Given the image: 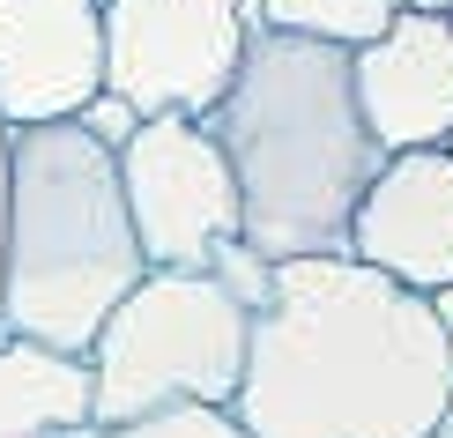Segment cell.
<instances>
[{"label": "cell", "instance_id": "1", "mask_svg": "<svg viewBox=\"0 0 453 438\" xmlns=\"http://www.w3.org/2000/svg\"><path fill=\"white\" fill-rule=\"evenodd\" d=\"M446 387L431 297L357 260H275L223 416L245 438H424Z\"/></svg>", "mask_w": 453, "mask_h": 438}, {"label": "cell", "instance_id": "2", "mask_svg": "<svg viewBox=\"0 0 453 438\" xmlns=\"http://www.w3.org/2000/svg\"><path fill=\"white\" fill-rule=\"evenodd\" d=\"M238 186V245L275 260H349V216L387 149L349 97V52L290 30H245L238 74L209 111Z\"/></svg>", "mask_w": 453, "mask_h": 438}, {"label": "cell", "instance_id": "3", "mask_svg": "<svg viewBox=\"0 0 453 438\" xmlns=\"http://www.w3.org/2000/svg\"><path fill=\"white\" fill-rule=\"evenodd\" d=\"M142 245L119 201V164L74 119L8 127L0 194V342L82 357L134 290Z\"/></svg>", "mask_w": 453, "mask_h": 438}, {"label": "cell", "instance_id": "4", "mask_svg": "<svg viewBox=\"0 0 453 438\" xmlns=\"http://www.w3.org/2000/svg\"><path fill=\"white\" fill-rule=\"evenodd\" d=\"M245 327H253V312L223 282L149 268L82 350L89 424L119 431L172 409H231L245 372Z\"/></svg>", "mask_w": 453, "mask_h": 438}, {"label": "cell", "instance_id": "5", "mask_svg": "<svg viewBox=\"0 0 453 438\" xmlns=\"http://www.w3.org/2000/svg\"><path fill=\"white\" fill-rule=\"evenodd\" d=\"M111 164L142 268L209 275L238 245V186L209 119H142L127 149H111Z\"/></svg>", "mask_w": 453, "mask_h": 438}, {"label": "cell", "instance_id": "6", "mask_svg": "<svg viewBox=\"0 0 453 438\" xmlns=\"http://www.w3.org/2000/svg\"><path fill=\"white\" fill-rule=\"evenodd\" d=\"M104 89L134 119H209L245 52L238 0H104Z\"/></svg>", "mask_w": 453, "mask_h": 438}, {"label": "cell", "instance_id": "7", "mask_svg": "<svg viewBox=\"0 0 453 438\" xmlns=\"http://www.w3.org/2000/svg\"><path fill=\"white\" fill-rule=\"evenodd\" d=\"M349 260L402 290H453V157L394 149L349 216Z\"/></svg>", "mask_w": 453, "mask_h": 438}, {"label": "cell", "instance_id": "8", "mask_svg": "<svg viewBox=\"0 0 453 438\" xmlns=\"http://www.w3.org/2000/svg\"><path fill=\"white\" fill-rule=\"evenodd\" d=\"M104 89L97 0H0V127L74 119Z\"/></svg>", "mask_w": 453, "mask_h": 438}, {"label": "cell", "instance_id": "9", "mask_svg": "<svg viewBox=\"0 0 453 438\" xmlns=\"http://www.w3.org/2000/svg\"><path fill=\"white\" fill-rule=\"evenodd\" d=\"M349 97L365 134L387 149H439L453 127V30L446 15H394L349 52Z\"/></svg>", "mask_w": 453, "mask_h": 438}, {"label": "cell", "instance_id": "10", "mask_svg": "<svg viewBox=\"0 0 453 438\" xmlns=\"http://www.w3.org/2000/svg\"><path fill=\"white\" fill-rule=\"evenodd\" d=\"M89 365L30 342H0V438H82Z\"/></svg>", "mask_w": 453, "mask_h": 438}, {"label": "cell", "instance_id": "11", "mask_svg": "<svg viewBox=\"0 0 453 438\" xmlns=\"http://www.w3.org/2000/svg\"><path fill=\"white\" fill-rule=\"evenodd\" d=\"M394 0H260V30H290V37H319V45H372L394 23Z\"/></svg>", "mask_w": 453, "mask_h": 438}, {"label": "cell", "instance_id": "12", "mask_svg": "<svg viewBox=\"0 0 453 438\" xmlns=\"http://www.w3.org/2000/svg\"><path fill=\"white\" fill-rule=\"evenodd\" d=\"M82 438H245V431L223 409H172V416H142V424H119V431L89 424Z\"/></svg>", "mask_w": 453, "mask_h": 438}, {"label": "cell", "instance_id": "13", "mask_svg": "<svg viewBox=\"0 0 453 438\" xmlns=\"http://www.w3.org/2000/svg\"><path fill=\"white\" fill-rule=\"evenodd\" d=\"M74 127H82V134L89 142H97V149H127V134H134V104H127V97H111V89H97V97H89L82 111H74Z\"/></svg>", "mask_w": 453, "mask_h": 438}, {"label": "cell", "instance_id": "14", "mask_svg": "<svg viewBox=\"0 0 453 438\" xmlns=\"http://www.w3.org/2000/svg\"><path fill=\"white\" fill-rule=\"evenodd\" d=\"M431 319H439V342H446V365H453V290H431Z\"/></svg>", "mask_w": 453, "mask_h": 438}, {"label": "cell", "instance_id": "15", "mask_svg": "<svg viewBox=\"0 0 453 438\" xmlns=\"http://www.w3.org/2000/svg\"><path fill=\"white\" fill-rule=\"evenodd\" d=\"M402 15H453V0H394Z\"/></svg>", "mask_w": 453, "mask_h": 438}, {"label": "cell", "instance_id": "16", "mask_svg": "<svg viewBox=\"0 0 453 438\" xmlns=\"http://www.w3.org/2000/svg\"><path fill=\"white\" fill-rule=\"evenodd\" d=\"M0 194H8V127H0Z\"/></svg>", "mask_w": 453, "mask_h": 438}, {"label": "cell", "instance_id": "17", "mask_svg": "<svg viewBox=\"0 0 453 438\" xmlns=\"http://www.w3.org/2000/svg\"><path fill=\"white\" fill-rule=\"evenodd\" d=\"M439 431L453 438V387H446V409H439Z\"/></svg>", "mask_w": 453, "mask_h": 438}, {"label": "cell", "instance_id": "18", "mask_svg": "<svg viewBox=\"0 0 453 438\" xmlns=\"http://www.w3.org/2000/svg\"><path fill=\"white\" fill-rule=\"evenodd\" d=\"M439 149H446V157H453V127H446V142H439Z\"/></svg>", "mask_w": 453, "mask_h": 438}, {"label": "cell", "instance_id": "19", "mask_svg": "<svg viewBox=\"0 0 453 438\" xmlns=\"http://www.w3.org/2000/svg\"><path fill=\"white\" fill-rule=\"evenodd\" d=\"M424 438H446V431H439V424H431V431H424Z\"/></svg>", "mask_w": 453, "mask_h": 438}, {"label": "cell", "instance_id": "20", "mask_svg": "<svg viewBox=\"0 0 453 438\" xmlns=\"http://www.w3.org/2000/svg\"><path fill=\"white\" fill-rule=\"evenodd\" d=\"M446 30H453V15H446Z\"/></svg>", "mask_w": 453, "mask_h": 438}, {"label": "cell", "instance_id": "21", "mask_svg": "<svg viewBox=\"0 0 453 438\" xmlns=\"http://www.w3.org/2000/svg\"><path fill=\"white\" fill-rule=\"evenodd\" d=\"M97 8H104V0H97Z\"/></svg>", "mask_w": 453, "mask_h": 438}]
</instances>
